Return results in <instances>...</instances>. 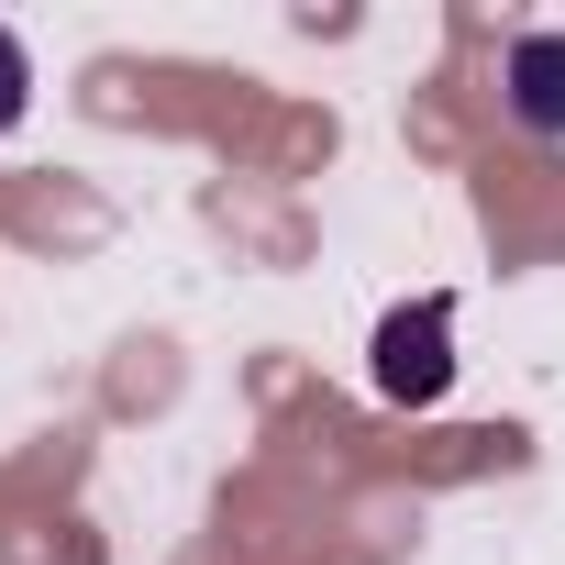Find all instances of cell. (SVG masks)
<instances>
[{"mask_svg":"<svg viewBox=\"0 0 565 565\" xmlns=\"http://www.w3.org/2000/svg\"><path fill=\"white\" fill-rule=\"evenodd\" d=\"M444 333H455V300H411V311L377 322V388H388L399 411H433V399H444V377H455Z\"/></svg>","mask_w":565,"mask_h":565,"instance_id":"6da1fadb","label":"cell"},{"mask_svg":"<svg viewBox=\"0 0 565 565\" xmlns=\"http://www.w3.org/2000/svg\"><path fill=\"white\" fill-rule=\"evenodd\" d=\"M510 122L565 145V34H521L510 45Z\"/></svg>","mask_w":565,"mask_h":565,"instance_id":"7a4b0ae2","label":"cell"},{"mask_svg":"<svg viewBox=\"0 0 565 565\" xmlns=\"http://www.w3.org/2000/svg\"><path fill=\"white\" fill-rule=\"evenodd\" d=\"M23 100H34V56H23V34L0 23V134L23 122Z\"/></svg>","mask_w":565,"mask_h":565,"instance_id":"3957f363","label":"cell"}]
</instances>
